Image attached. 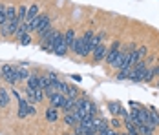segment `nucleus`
<instances>
[{
  "label": "nucleus",
  "instance_id": "423d86ee",
  "mask_svg": "<svg viewBox=\"0 0 159 135\" xmlns=\"http://www.w3.org/2000/svg\"><path fill=\"white\" fill-rule=\"evenodd\" d=\"M28 104H30V102H28L26 99H20V101H18V117H20V119H26V117H28Z\"/></svg>",
  "mask_w": 159,
  "mask_h": 135
},
{
  "label": "nucleus",
  "instance_id": "ddd939ff",
  "mask_svg": "<svg viewBox=\"0 0 159 135\" xmlns=\"http://www.w3.org/2000/svg\"><path fill=\"white\" fill-rule=\"evenodd\" d=\"M24 33H30V29H28V24H26V22H20V24H18V28H16V31L13 33V35H15L16 38H20Z\"/></svg>",
  "mask_w": 159,
  "mask_h": 135
},
{
  "label": "nucleus",
  "instance_id": "0eeeda50",
  "mask_svg": "<svg viewBox=\"0 0 159 135\" xmlns=\"http://www.w3.org/2000/svg\"><path fill=\"white\" fill-rule=\"evenodd\" d=\"M64 110V113H68V111H71L73 108H75V99L73 97H64V102H62V106H61Z\"/></svg>",
  "mask_w": 159,
  "mask_h": 135
},
{
  "label": "nucleus",
  "instance_id": "c85d7f7f",
  "mask_svg": "<svg viewBox=\"0 0 159 135\" xmlns=\"http://www.w3.org/2000/svg\"><path fill=\"white\" fill-rule=\"evenodd\" d=\"M16 71H18V79H20V80H22V79H26V80H28V77H30V71H28V70L20 68V70H16Z\"/></svg>",
  "mask_w": 159,
  "mask_h": 135
},
{
  "label": "nucleus",
  "instance_id": "cd10ccee",
  "mask_svg": "<svg viewBox=\"0 0 159 135\" xmlns=\"http://www.w3.org/2000/svg\"><path fill=\"white\" fill-rule=\"evenodd\" d=\"M66 97H73V99H77V88H75V86H68V90H66Z\"/></svg>",
  "mask_w": 159,
  "mask_h": 135
},
{
  "label": "nucleus",
  "instance_id": "c756f323",
  "mask_svg": "<svg viewBox=\"0 0 159 135\" xmlns=\"http://www.w3.org/2000/svg\"><path fill=\"white\" fill-rule=\"evenodd\" d=\"M35 95H37V102H40V101L44 99V90H40V88L35 90Z\"/></svg>",
  "mask_w": 159,
  "mask_h": 135
},
{
  "label": "nucleus",
  "instance_id": "4be33fe9",
  "mask_svg": "<svg viewBox=\"0 0 159 135\" xmlns=\"http://www.w3.org/2000/svg\"><path fill=\"white\" fill-rule=\"evenodd\" d=\"M49 84H51V82H49L48 77H39V88H40V90H46Z\"/></svg>",
  "mask_w": 159,
  "mask_h": 135
},
{
  "label": "nucleus",
  "instance_id": "473e14b6",
  "mask_svg": "<svg viewBox=\"0 0 159 135\" xmlns=\"http://www.w3.org/2000/svg\"><path fill=\"white\" fill-rule=\"evenodd\" d=\"M111 126H113V128H119V126H121V122H119L117 119H111Z\"/></svg>",
  "mask_w": 159,
  "mask_h": 135
},
{
  "label": "nucleus",
  "instance_id": "e433bc0d",
  "mask_svg": "<svg viewBox=\"0 0 159 135\" xmlns=\"http://www.w3.org/2000/svg\"><path fill=\"white\" fill-rule=\"evenodd\" d=\"M71 135H75V133H71Z\"/></svg>",
  "mask_w": 159,
  "mask_h": 135
},
{
  "label": "nucleus",
  "instance_id": "4468645a",
  "mask_svg": "<svg viewBox=\"0 0 159 135\" xmlns=\"http://www.w3.org/2000/svg\"><path fill=\"white\" fill-rule=\"evenodd\" d=\"M7 104H9V95L4 88H0V108H6Z\"/></svg>",
  "mask_w": 159,
  "mask_h": 135
},
{
  "label": "nucleus",
  "instance_id": "7ed1b4c3",
  "mask_svg": "<svg viewBox=\"0 0 159 135\" xmlns=\"http://www.w3.org/2000/svg\"><path fill=\"white\" fill-rule=\"evenodd\" d=\"M92 53H93V59H95L97 62H99V60H102L104 57H106V53H108V49H106V46H104L102 42H101L99 46H95V49H93Z\"/></svg>",
  "mask_w": 159,
  "mask_h": 135
},
{
  "label": "nucleus",
  "instance_id": "a878e982",
  "mask_svg": "<svg viewBox=\"0 0 159 135\" xmlns=\"http://www.w3.org/2000/svg\"><path fill=\"white\" fill-rule=\"evenodd\" d=\"M53 53H55V55H59V57H64V55L68 53V46H66V44H64V46H59V47H57Z\"/></svg>",
  "mask_w": 159,
  "mask_h": 135
},
{
  "label": "nucleus",
  "instance_id": "b1692460",
  "mask_svg": "<svg viewBox=\"0 0 159 135\" xmlns=\"http://www.w3.org/2000/svg\"><path fill=\"white\" fill-rule=\"evenodd\" d=\"M18 40H20V44H22V46H30V44H31V35H30V33H24Z\"/></svg>",
  "mask_w": 159,
  "mask_h": 135
},
{
  "label": "nucleus",
  "instance_id": "f257e3e1",
  "mask_svg": "<svg viewBox=\"0 0 159 135\" xmlns=\"http://www.w3.org/2000/svg\"><path fill=\"white\" fill-rule=\"evenodd\" d=\"M0 75L4 77L9 84H16L20 79H18V71H16V68H13L11 64H4L2 66V70H0Z\"/></svg>",
  "mask_w": 159,
  "mask_h": 135
},
{
  "label": "nucleus",
  "instance_id": "39448f33",
  "mask_svg": "<svg viewBox=\"0 0 159 135\" xmlns=\"http://www.w3.org/2000/svg\"><path fill=\"white\" fill-rule=\"evenodd\" d=\"M64 122H66L68 126H77V124H79V117H77V113H75V111H68V113H64Z\"/></svg>",
  "mask_w": 159,
  "mask_h": 135
},
{
  "label": "nucleus",
  "instance_id": "5701e85b",
  "mask_svg": "<svg viewBox=\"0 0 159 135\" xmlns=\"http://www.w3.org/2000/svg\"><path fill=\"white\" fill-rule=\"evenodd\" d=\"M150 124L156 128V126H159V113L157 111H150Z\"/></svg>",
  "mask_w": 159,
  "mask_h": 135
},
{
  "label": "nucleus",
  "instance_id": "f3484780",
  "mask_svg": "<svg viewBox=\"0 0 159 135\" xmlns=\"http://www.w3.org/2000/svg\"><path fill=\"white\" fill-rule=\"evenodd\" d=\"M16 18V7L15 6H6V20Z\"/></svg>",
  "mask_w": 159,
  "mask_h": 135
},
{
  "label": "nucleus",
  "instance_id": "20e7f679",
  "mask_svg": "<svg viewBox=\"0 0 159 135\" xmlns=\"http://www.w3.org/2000/svg\"><path fill=\"white\" fill-rule=\"evenodd\" d=\"M64 97H66V95H62L61 91H57V93H53V95L49 97V102H51L53 108H61L62 102H64Z\"/></svg>",
  "mask_w": 159,
  "mask_h": 135
},
{
  "label": "nucleus",
  "instance_id": "f03ea898",
  "mask_svg": "<svg viewBox=\"0 0 159 135\" xmlns=\"http://www.w3.org/2000/svg\"><path fill=\"white\" fill-rule=\"evenodd\" d=\"M119 42H117V40H115V42H113V44H111V47H110V51H108V53H106V57H104V59H106V62H108V64H111V62H113V60L117 59V55H119V53H121V51H119Z\"/></svg>",
  "mask_w": 159,
  "mask_h": 135
},
{
  "label": "nucleus",
  "instance_id": "1a4fd4ad",
  "mask_svg": "<svg viewBox=\"0 0 159 135\" xmlns=\"http://www.w3.org/2000/svg\"><path fill=\"white\" fill-rule=\"evenodd\" d=\"M46 119L49 122H55V120L59 119V108H53V106H49L48 111H46Z\"/></svg>",
  "mask_w": 159,
  "mask_h": 135
},
{
  "label": "nucleus",
  "instance_id": "58836bf2",
  "mask_svg": "<svg viewBox=\"0 0 159 135\" xmlns=\"http://www.w3.org/2000/svg\"><path fill=\"white\" fill-rule=\"evenodd\" d=\"M95 135H97V133H95Z\"/></svg>",
  "mask_w": 159,
  "mask_h": 135
},
{
  "label": "nucleus",
  "instance_id": "9b49d317",
  "mask_svg": "<svg viewBox=\"0 0 159 135\" xmlns=\"http://www.w3.org/2000/svg\"><path fill=\"white\" fill-rule=\"evenodd\" d=\"M37 15H39V6H37V4H31V6L28 7V15H26V20H24V22H30L33 16H37Z\"/></svg>",
  "mask_w": 159,
  "mask_h": 135
},
{
  "label": "nucleus",
  "instance_id": "c9c22d12",
  "mask_svg": "<svg viewBox=\"0 0 159 135\" xmlns=\"http://www.w3.org/2000/svg\"><path fill=\"white\" fill-rule=\"evenodd\" d=\"M157 88H159V80H157Z\"/></svg>",
  "mask_w": 159,
  "mask_h": 135
},
{
  "label": "nucleus",
  "instance_id": "412c9836",
  "mask_svg": "<svg viewBox=\"0 0 159 135\" xmlns=\"http://www.w3.org/2000/svg\"><path fill=\"white\" fill-rule=\"evenodd\" d=\"M146 46H141V47H135V55H137V60H144L146 57Z\"/></svg>",
  "mask_w": 159,
  "mask_h": 135
},
{
  "label": "nucleus",
  "instance_id": "72a5a7b5",
  "mask_svg": "<svg viewBox=\"0 0 159 135\" xmlns=\"http://www.w3.org/2000/svg\"><path fill=\"white\" fill-rule=\"evenodd\" d=\"M152 73H154V77H159V64L156 68H152Z\"/></svg>",
  "mask_w": 159,
  "mask_h": 135
},
{
  "label": "nucleus",
  "instance_id": "6ab92c4d",
  "mask_svg": "<svg viewBox=\"0 0 159 135\" xmlns=\"http://www.w3.org/2000/svg\"><path fill=\"white\" fill-rule=\"evenodd\" d=\"M28 88L39 90V77H37V75H30V77H28Z\"/></svg>",
  "mask_w": 159,
  "mask_h": 135
},
{
  "label": "nucleus",
  "instance_id": "6e6552de",
  "mask_svg": "<svg viewBox=\"0 0 159 135\" xmlns=\"http://www.w3.org/2000/svg\"><path fill=\"white\" fill-rule=\"evenodd\" d=\"M93 128H95V132H102V130H106L108 128V122L104 119H99V117H93Z\"/></svg>",
  "mask_w": 159,
  "mask_h": 135
},
{
  "label": "nucleus",
  "instance_id": "a211bd4d",
  "mask_svg": "<svg viewBox=\"0 0 159 135\" xmlns=\"http://www.w3.org/2000/svg\"><path fill=\"white\" fill-rule=\"evenodd\" d=\"M39 20H40V13H39L37 16H33V18L30 20V22H26V24H28V29H30V33H31V31H37V26H39Z\"/></svg>",
  "mask_w": 159,
  "mask_h": 135
},
{
  "label": "nucleus",
  "instance_id": "f704fd0d",
  "mask_svg": "<svg viewBox=\"0 0 159 135\" xmlns=\"http://www.w3.org/2000/svg\"><path fill=\"white\" fill-rule=\"evenodd\" d=\"M0 13H6V6L4 4H0Z\"/></svg>",
  "mask_w": 159,
  "mask_h": 135
},
{
  "label": "nucleus",
  "instance_id": "2eb2a0df",
  "mask_svg": "<svg viewBox=\"0 0 159 135\" xmlns=\"http://www.w3.org/2000/svg\"><path fill=\"white\" fill-rule=\"evenodd\" d=\"M26 15H28V7H26V6H20V7L16 9V20H18V22H24V20H26Z\"/></svg>",
  "mask_w": 159,
  "mask_h": 135
},
{
  "label": "nucleus",
  "instance_id": "f8f14e48",
  "mask_svg": "<svg viewBox=\"0 0 159 135\" xmlns=\"http://www.w3.org/2000/svg\"><path fill=\"white\" fill-rule=\"evenodd\" d=\"M26 101L30 102V104H37V95H35V90L33 88H26Z\"/></svg>",
  "mask_w": 159,
  "mask_h": 135
},
{
  "label": "nucleus",
  "instance_id": "393cba45",
  "mask_svg": "<svg viewBox=\"0 0 159 135\" xmlns=\"http://www.w3.org/2000/svg\"><path fill=\"white\" fill-rule=\"evenodd\" d=\"M128 75H130V68H125V70H119L117 79H119V80H125V79H128Z\"/></svg>",
  "mask_w": 159,
  "mask_h": 135
},
{
  "label": "nucleus",
  "instance_id": "4c0bfd02",
  "mask_svg": "<svg viewBox=\"0 0 159 135\" xmlns=\"http://www.w3.org/2000/svg\"><path fill=\"white\" fill-rule=\"evenodd\" d=\"M75 135H77V133H75Z\"/></svg>",
  "mask_w": 159,
  "mask_h": 135
},
{
  "label": "nucleus",
  "instance_id": "2f4dec72",
  "mask_svg": "<svg viewBox=\"0 0 159 135\" xmlns=\"http://www.w3.org/2000/svg\"><path fill=\"white\" fill-rule=\"evenodd\" d=\"M35 113H37V110H35V106L33 104H28V117H30V115H35Z\"/></svg>",
  "mask_w": 159,
  "mask_h": 135
},
{
  "label": "nucleus",
  "instance_id": "bb28decb",
  "mask_svg": "<svg viewBox=\"0 0 159 135\" xmlns=\"http://www.w3.org/2000/svg\"><path fill=\"white\" fill-rule=\"evenodd\" d=\"M92 38H93V31H92V29H88L84 35H82V42H86V44H90V42H92Z\"/></svg>",
  "mask_w": 159,
  "mask_h": 135
},
{
  "label": "nucleus",
  "instance_id": "aec40b11",
  "mask_svg": "<svg viewBox=\"0 0 159 135\" xmlns=\"http://www.w3.org/2000/svg\"><path fill=\"white\" fill-rule=\"evenodd\" d=\"M108 110H110L111 115H117V113L121 115V110H123V108H121L119 102H110V104H108Z\"/></svg>",
  "mask_w": 159,
  "mask_h": 135
},
{
  "label": "nucleus",
  "instance_id": "9d476101",
  "mask_svg": "<svg viewBox=\"0 0 159 135\" xmlns=\"http://www.w3.org/2000/svg\"><path fill=\"white\" fill-rule=\"evenodd\" d=\"M68 49H70V51H73V53H77V55H80V51H82V38H75V40L70 44Z\"/></svg>",
  "mask_w": 159,
  "mask_h": 135
},
{
  "label": "nucleus",
  "instance_id": "dca6fc26",
  "mask_svg": "<svg viewBox=\"0 0 159 135\" xmlns=\"http://www.w3.org/2000/svg\"><path fill=\"white\" fill-rule=\"evenodd\" d=\"M73 40H75V31H73V29H68L66 33H64V44L70 47V44H71Z\"/></svg>",
  "mask_w": 159,
  "mask_h": 135
},
{
  "label": "nucleus",
  "instance_id": "7c9ffc66",
  "mask_svg": "<svg viewBox=\"0 0 159 135\" xmlns=\"http://www.w3.org/2000/svg\"><path fill=\"white\" fill-rule=\"evenodd\" d=\"M152 79H154V73H152V70H146V73H144V82H150V80H152Z\"/></svg>",
  "mask_w": 159,
  "mask_h": 135
}]
</instances>
